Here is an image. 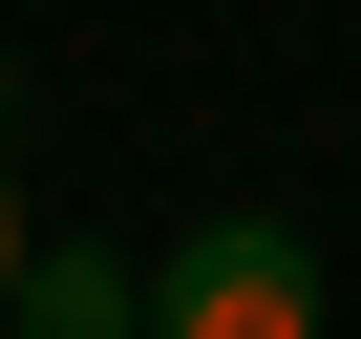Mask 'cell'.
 Returning <instances> with one entry per match:
<instances>
[{
	"label": "cell",
	"instance_id": "obj_1",
	"mask_svg": "<svg viewBox=\"0 0 361 339\" xmlns=\"http://www.w3.org/2000/svg\"><path fill=\"white\" fill-rule=\"evenodd\" d=\"M149 339H319V234L298 212H192L149 255Z\"/></svg>",
	"mask_w": 361,
	"mask_h": 339
},
{
	"label": "cell",
	"instance_id": "obj_2",
	"mask_svg": "<svg viewBox=\"0 0 361 339\" xmlns=\"http://www.w3.org/2000/svg\"><path fill=\"white\" fill-rule=\"evenodd\" d=\"M0 339H149V255L43 234V255H22V297H0Z\"/></svg>",
	"mask_w": 361,
	"mask_h": 339
},
{
	"label": "cell",
	"instance_id": "obj_3",
	"mask_svg": "<svg viewBox=\"0 0 361 339\" xmlns=\"http://www.w3.org/2000/svg\"><path fill=\"white\" fill-rule=\"evenodd\" d=\"M22 255H43V234H22V170H0V297H22Z\"/></svg>",
	"mask_w": 361,
	"mask_h": 339
},
{
	"label": "cell",
	"instance_id": "obj_4",
	"mask_svg": "<svg viewBox=\"0 0 361 339\" xmlns=\"http://www.w3.org/2000/svg\"><path fill=\"white\" fill-rule=\"evenodd\" d=\"M0 106H22V64H0Z\"/></svg>",
	"mask_w": 361,
	"mask_h": 339
}]
</instances>
